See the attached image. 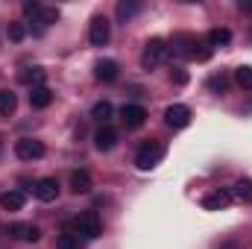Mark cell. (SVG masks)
<instances>
[{"label": "cell", "mask_w": 252, "mask_h": 249, "mask_svg": "<svg viewBox=\"0 0 252 249\" xmlns=\"http://www.w3.org/2000/svg\"><path fill=\"white\" fill-rule=\"evenodd\" d=\"M164 124L170 126V129H185V126L190 124V109L188 106H182V103L167 106V112H164Z\"/></svg>", "instance_id": "ba28073f"}, {"label": "cell", "mask_w": 252, "mask_h": 249, "mask_svg": "<svg viewBox=\"0 0 252 249\" xmlns=\"http://www.w3.org/2000/svg\"><path fill=\"white\" fill-rule=\"evenodd\" d=\"M0 153H3V141H0Z\"/></svg>", "instance_id": "4dcf8cb0"}, {"label": "cell", "mask_w": 252, "mask_h": 249, "mask_svg": "<svg viewBox=\"0 0 252 249\" xmlns=\"http://www.w3.org/2000/svg\"><path fill=\"white\" fill-rule=\"evenodd\" d=\"M118 73H121V67H118L115 59H100V62L94 64V76H97L100 82H115Z\"/></svg>", "instance_id": "4fadbf2b"}, {"label": "cell", "mask_w": 252, "mask_h": 249, "mask_svg": "<svg viewBox=\"0 0 252 249\" xmlns=\"http://www.w3.org/2000/svg\"><path fill=\"white\" fill-rule=\"evenodd\" d=\"M24 202H27L24 190H6V193L0 196V205H3L6 211H21V208H24Z\"/></svg>", "instance_id": "2e32d148"}, {"label": "cell", "mask_w": 252, "mask_h": 249, "mask_svg": "<svg viewBox=\"0 0 252 249\" xmlns=\"http://www.w3.org/2000/svg\"><path fill=\"white\" fill-rule=\"evenodd\" d=\"M70 190L73 193H88L91 190V173L88 170H73L70 173Z\"/></svg>", "instance_id": "e0dca14e"}, {"label": "cell", "mask_w": 252, "mask_h": 249, "mask_svg": "<svg viewBox=\"0 0 252 249\" xmlns=\"http://www.w3.org/2000/svg\"><path fill=\"white\" fill-rule=\"evenodd\" d=\"M91 118H94V121H100V124L106 126V124H109V118H112V103H109V100H100V103H94V109H91Z\"/></svg>", "instance_id": "44dd1931"}, {"label": "cell", "mask_w": 252, "mask_h": 249, "mask_svg": "<svg viewBox=\"0 0 252 249\" xmlns=\"http://www.w3.org/2000/svg\"><path fill=\"white\" fill-rule=\"evenodd\" d=\"M138 9H141V3H138V0H121V3H118V9H115V15H118V21H121V24H126Z\"/></svg>", "instance_id": "d6986e66"}, {"label": "cell", "mask_w": 252, "mask_h": 249, "mask_svg": "<svg viewBox=\"0 0 252 249\" xmlns=\"http://www.w3.org/2000/svg\"><path fill=\"white\" fill-rule=\"evenodd\" d=\"M238 9H241V12H252V0H241Z\"/></svg>", "instance_id": "f1b7e54d"}, {"label": "cell", "mask_w": 252, "mask_h": 249, "mask_svg": "<svg viewBox=\"0 0 252 249\" xmlns=\"http://www.w3.org/2000/svg\"><path fill=\"white\" fill-rule=\"evenodd\" d=\"M32 193H35V199H41V202H53V199H59V182L50 179V176H44V179H38V182L32 185Z\"/></svg>", "instance_id": "30bf717a"}, {"label": "cell", "mask_w": 252, "mask_h": 249, "mask_svg": "<svg viewBox=\"0 0 252 249\" xmlns=\"http://www.w3.org/2000/svg\"><path fill=\"white\" fill-rule=\"evenodd\" d=\"M235 196H238L241 202H250L252 205V179H247V176L238 179V182H235Z\"/></svg>", "instance_id": "603a6c76"}, {"label": "cell", "mask_w": 252, "mask_h": 249, "mask_svg": "<svg viewBox=\"0 0 252 249\" xmlns=\"http://www.w3.org/2000/svg\"><path fill=\"white\" fill-rule=\"evenodd\" d=\"M229 202H232V190H229V187H217V190H211V193L202 196V208H205V211H220V208H226Z\"/></svg>", "instance_id": "9c48e42d"}, {"label": "cell", "mask_w": 252, "mask_h": 249, "mask_svg": "<svg viewBox=\"0 0 252 249\" xmlns=\"http://www.w3.org/2000/svg\"><path fill=\"white\" fill-rule=\"evenodd\" d=\"M15 109H18V97H15L9 88H3V91H0V115H3V118H9Z\"/></svg>", "instance_id": "ffe728a7"}, {"label": "cell", "mask_w": 252, "mask_h": 249, "mask_svg": "<svg viewBox=\"0 0 252 249\" xmlns=\"http://www.w3.org/2000/svg\"><path fill=\"white\" fill-rule=\"evenodd\" d=\"M0 235L3 238H21V241H27V244H35L38 238H41V232H38V226H32V223H6V226H0Z\"/></svg>", "instance_id": "52a82bcc"}, {"label": "cell", "mask_w": 252, "mask_h": 249, "mask_svg": "<svg viewBox=\"0 0 252 249\" xmlns=\"http://www.w3.org/2000/svg\"><path fill=\"white\" fill-rule=\"evenodd\" d=\"M109 38H112V24H109V18H106V15H94L91 24H88V41H91L94 47H106Z\"/></svg>", "instance_id": "5b68a950"}, {"label": "cell", "mask_w": 252, "mask_h": 249, "mask_svg": "<svg viewBox=\"0 0 252 249\" xmlns=\"http://www.w3.org/2000/svg\"><path fill=\"white\" fill-rule=\"evenodd\" d=\"M56 249H79V238L64 229L62 235H59V241H56Z\"/></svg>", "instance_id": "d4e9b609"}, {"label": "cell", "mask_w": 252, "mask_h": 249, "mask_svg": "<svg viewBox=\"0 0 252 249\" xmlns=\"http://www.w3.org/2000/svg\"><path fill=\"white\" fill-rule=\"evenodd\" d=\"M217 249H238V244H235V241H223Z\"/></svg>", "instance_id": "f546056e"}, {"label": "cell", "mask_w": 252, "mask_h": 249, "mask_svg": "<svg viewBox=\"0 0 252 249\" xmlns=\"http://www.w3.org/2000/svg\"><path fill=\"white\" fill-rule=\"evenodd\" d=\"M164 153H167V147H164L161 141H147V144L138 150V156H135V167H138V170H153V167L164 158Z\"/></svg>", "instance_id": "3957f363"}, {"label": "cell", "mask_w": 252, "mask_h": 249, "mask_svg": "<svg viewBox=\"0 0 252 249\" xmlns=\"http://www.w3.org/2000/svg\"><path fill=\"white\" fill-rule=\"evenodd\" d=\"M167 41L164 38H150L147 44H144V53H141V64L147 67V70H153V67H158V64L164 62V56H167Z\"/></svg>", "instance_id": "277c9868"}, {"label": "cell", "mask_w": 252, "mask_h": 249, "mask_svg": "<svg viewBox=\"0 0 252 249\" xmlns=\"http://www.w3.org/2000/svg\"><path fill=\"white\" fill-rule=\"evenodd\" d=\"M94 147L100 150V153H109V150H115L118 147V132L112 129V126H100L97 132H94Z\"/></svg>", "instance_id": "7c38bea8"}, {"label": "cell", "mask_w": 252, "mask_h": 249, "mask_svg": "<svg viewBox=\"0 0 252 249\" xmlns=\"http://www.w3.org/2000/svg\"><path fill=\"white\" fill-rule=\"evenodd\" d=\"M121 118H124L126 129H138V126H144V121H147V109L138 106V103H126L124 109H121Z\"/></svg>", "instance_id": "8fae6325"}, {"label": "cell", "mask_w": 252, "mask_h": 249, "mask_svg": "<svg viewBox=\"0 0 252 249\" xmlns=\"http://www.w3.org/2000/svg\"><path fill=\"white\" fill-rule=\"evenodd\" d=\"M232 41V32L226 30V27H217V30H211L208 32V47L214 50V47H226Z\"/></svg>", "instance_id": "ac0fdd59"}, {"label": "cell", "mask_w": 252, "mask_h": 249, "mask_svg": "<svg viewBox=\"0 0 252 249\" xmlns=\"http://www.w3.org/2000/svg\"><path fill=\"white\" fill-rule=\"evenodd\" d=\"M67 232H73L79 241H94V238H100L103 223H100L97 211H85V214H79L73 223H67Z\"/></svg>", "instance_id": "7a4b0ae2"}, {"label": "cell", "mask_w": 252, "mask_h": 249, "mask_svg": "<svg viewBox=\"0 0 252 249\" xmlns=\"http://www.w3.org/2000/svg\"><path fill=\"white\" fill-rule=\"evenodd\" d=\"M44 144L41 141H35V138H21V141H15V156L21 158V161H38V158H44Z\"/></svg>", "instance_id": "8992f818"}, {"label": "cell", "mask_w": 252, "mask_h": 249, "mask_svg": "<svg viewBox=\"0 0 252 249\" xmlns=\"http://www.w3.org/2000/svg\"><path fill=\"white\" fill-rule=\"evenodd\" d=\"M44 70L41 67H21L18 70V82L21 85H30V88H38V85H44Z\"/></svg>", "instance_id": "5bb4252c"}, {"label": "cell", "mask_w": 252, "mask_h": 249, "mask_svg": "<svg viewBox=\"0 0 252 249\" xmlns=\"http://www.w3.org/2000/svg\"><path fill=\"white\" fill-rule=\"evenodd\" d=\"M170 44H173V53H176V56H185V59L205 62V59L211 56L208 41H199V38H196V35H190V32H176Z\"/></svg>", "instance_id": "6da1fadb"}, {"label": "cell", "mask_w": 252, "mask_h": 249, "mask_svg": "<svg viewBox=\"0 0 252 249\" xmlns=\"http://www.w3.org/2000/svg\"><path fill=\"white\" fill-rule=\"evenodd\" d=\"M226 85H229L226 73H214V76L208 79V88H214V91H226Z\"/></svg>", "instance_id": "484cf974"}, {"label": "cell", "mask_w": 252, "mask_h": 249, "mask_svg": "<svg viewBox=\"0 0 252 249\" xmlns=\"http://www.w3.org/2000/svg\"><path fill=\"white\" fill-rule=\"evenodd\" d=\"M235 79H238V85H241V88L252 91V64H241V67L235 70Z\"/></svg>", "instance_id": "cb8c5ba5"}, {"label": "cell", "mask_w": 252, "mask_h": 249, "mask_svg": "<svg viewBox=\"0 0 252 249\" xmlns=\"http://www.w3.org/2000/svg\"><path fill=\"white\" fill-rule=\"evenodd\" d=\"M24 35H27V27L24 24H9V38L12 41H24Z\"/></svg>", "instance_id": "4316f807"}, {"label": "cell", "mask_w": 252, "mask_h": 249, "mask_svg": "<svg viewBox=\"0 0 252 249\" xmlns=\"http://www.w3.org/2000/svg\"><path fill=\"white\" fill-rule=\"evenodd\" d=\"M50 103H53V91L47 85H38V88L30 91V106L32 109H47Z\"/></svg>", "instance_id": "9a60e30c"}, {"label": "cell", "mask_w": 252, "mask_h": 249, "mask_svg": "<svg viewBox=\"0 0 252 249\" xmlns=\"http://www.w3.org/2000/svg\"><path fill=\"white\" fill-rule=\"evenodd\" d=\"M173 79H176V85H185V82H188V73H185V70H176Z\"/></svg>", "instance_id": "83f0119b"}, {"label": "cell", "mask_w": 252, "mask_h": 249, "mask_svg": "<svg viewBox=\"0 0 252 249\" xmlns=\"http://www.w3.org/2000/svg\"><path fill=\"white\" fill-rule=\"evenodd\" d=\"M56 21H59V9H41L32 24H38V32H41L44 27H50V24H56Z\"/></svg>", "instance_id": "7402d4cb"}]
</instances>
